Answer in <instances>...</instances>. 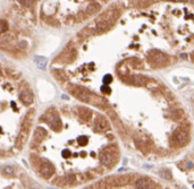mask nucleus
<instances>
[{
    "label": "nucleus",
    "mask_w": 194,
    "mask_h": 189,
    "mask_svg": "<svg viewBox=\"0 0 194 189\" xmlns=\"http://www.w3.org/2000/svg\"><path fill=\"white\" fill-rule=\"evenodd\" d=\"M100 161L106 167L113 165L117 161V152L114 150H106L100 154Z\"/></svg>",
    "instance_id": "1"
},
{
    "label": "nucleus",
    "mask_w": 194,
    "mask_h": 189,
    "mask_svg": "<svg viewBox=\"0 0 194 189\" xmlns=\"http://www.w3.org/2000/svg\"><path fill=\"white\" fill-rule=\"evenodd\" d=\"M39 171L44 178H49V177H51V175L55 173V168H53V165L51 164L48 160H46V159H40Z\"/></svg>",
    "instance_id": "2"
},
{
    "label": "nucleus",
    "mask_w": 194,
    "mask_h": 189,
    "mask_svg": "<svg viewBox=\"0 0 194 189\" xmlns=\"http://www.w3.org/2000/svg\"><path fill=\"white\" fill-rule=\"evenodd\" d=\"M174 139L176 140L178 145H184L186 144L190 139V136H188V131L184 129H177L175 133H174Z\"/></svg>",
    "instance_id": "3"
},
{
    "label": "nucleus",
    "mask_w": 194,
    "mask_h": 189,
    "mask_svg": "<svg viewBox=\"0 0 194 189\" xmlns=\"http://www.w3.org/2000/svg\"><path fill=\"white\" fill-rule=\"evenodd\" d=\"M136 189H155V185L151 180L147 178H141L136 181Z\"/></svg>",
    "instance_id": "4"
},
{
    "label": "nucleus",
    "mask_w": 194,
    "mask_h": 189,
    "mask_svg": "<svg viewBox=\"0 0 194 189\" xmlns=\"http://www.w3.org/2000/svg\"><path fill=\"white\" fill-rule=\"evenodd\" d=\"M19 98H21L22 102L26 105L31 104L32 102H33V94H32V92L30 91L28 88H25V90H23V91L21 92Z\"/></svg>",
    "instance_id": "5"
},
{
    "label": "nucleus",
    "mask_w": 194,
    "mask_h": 189,
    "mask_svg": "<svg viewBox=\"0 0 194 189\" xmlns=\"http://www.w3.org/2000/svg\"><path fill=\"white\" fill-rule=\"evenodd\" d=\"M74 93H75V94H74L75 96H76L77 99H80V100H82V101L90 102V100H91V95L89 94V93L85 91V90H83V88L77 87L74 91Z\"/></svg>",
    "instance_id": "6"
},
{
    "label": "nucleus",
    "mask_w": 194,
    "mask_h": 189,
    "mask_svg": "<svg viewBox=\"0 0 194 189\" xmlns=\"http://www.w3.org/2000/svg\"><path fill=\"white\" fill-rule=\"evenodd\" d=\"M34 61H35V63L38 65V67L39 68H41V69H44L47 66V58H44V57H39L36 56L34 57Z\"/></svg>",
    "instance_id": "7"
},
{
    "label": "nucleus",
    "mask_w": 194,
    "mask_h": 189,
    "mask_svg": "<svg viewBox=\"0 0 194 189\" xmlns=\"http://www.w3.org/2000/svg\"><path fill=\"white\" fill-rule=\"evenodd\" d=\"M1 172L7 177H11V175H15V168L13 165H6V167L1 168Z\"/></svg>",
    "instance_id": "8"
},
{
    "label": "nucleus",
    "mask_w": 194,
    "mask_h": 189,
    "mask_svg": "<svg viewBox=\"0 0 194 189\" xmlns=\"http://www.w3.org/2000/svg\"><path fill=\"white\" fill-rule=\"evenodd\" d=\"M100 9L99 5L98 4H90L86 8V11H88L89 14H92V13H95V11H98Z\"/></svg>",
    "instance_id": "9"
},
{
    "label": "nucleus",
    "mask_w": 194,
    "mask_h": 189,
    "mask_svg": "<svg viewBox=\"0 0 194 189\" xmlns=\"http://www.w3.org/2000/svg\"><path fill=\"white\" fill-rule=\"evenodd\" d=\"M46 131L43 129H36L35 134H34V138L35 139H42L43 137H46Z\"/></svg>",
    "instance_id": "10"
},
{
    "label": "nucleus",
    "mask_w": 194,
    "mask_h": 189,
    "mask_svg": "<svg viewBox=\"0 0 194 189\" xmlns=\"http://www.w3.org/2000/svg\"><path fill=\"white\" fill-rule=\"evenodd\" d=\"M8 30V24L5 21H0V33H4Z\"/></svg>",
    "instance_id": "11"
},
{
    "label": "nucleus",
    "mask_w": 194,
    "mask_h": 189,
    "mask_svg": "<svg viewBox=\"0 0 194 189\" xmlns=\"http://www.w3.org/2000/svg\"><path fill=\"white\" fill-rule=\"evenodd\" d=\"M97 125L99 126L100 129H103V128H107V127H108V125H107V123H106V120H103V119L98 120V121H97Z\"/></svg>",
    "instance_id": "12"
},
{
    "label": "nucleus",
    "mask_w": 194,
    "mask_h": 189,
    "mask_svg": "<svg viewBox=\"0 0 194 189\" xmlns=\"http://www.w3.org/2000/svg\"><path fill=\"white\" fill-rule=\"evenodd\" d=\"M19 2H21L23 6H25V7H31L32 5L34 4L33 0H19Z\"/></svg>",
    "instance_id": "13"
},
{
    "label": "nucleus",
    "mask_w": 194,
    "mask_h": 189,
    "mask_svg": "<svg viewBox=\"0 0 194 189\" xmlns=\"http://www.w3.org/2000/svg\"><path fill=\"white\" fill-rule=\"evenodd\" d=\"M160 175H161V177L165 179H170L171 177H170V173L169 172H167V170H161L160 171Z\"/></svg>",
    "instance_id": "14"
},
{
    "label": "nucleus",
    "mask_w": 194,
    "mask_h": 189,
    "mask_svg": "<svg viewBox=\"0 0 194 189\" xmlns=\"http://www.w3.org/2000/svg\"><path fill=\"white\" fill-rule=\"evenodd\" d=\"M111 81V77H110L109 75H107L106 77H105V79H103V83H105V84H108V83H109V82Z\"/></svg>",
    "instance_id": "15"
},
{
    "label": "nucleus",
    "mask_w": 194,
    "mask_h": 189,
    "mask_svg": "<svg viewBox=\"0 0 194 189\" xmlns=\"http://www.w3.org/2000/svg\"><path fill=\"white\" fill-rule=\"evenodd\" d=\"M102 92H106V93H109V92H110L109 87H108L107 85H105V86H103V87H102Z\"/></svg>",
    "instance_id": "16"
},
{
    "label": "nucleus",
    "mask_w": 194,
    "mask_h": 189,
    "mask_svg": "<svg viewBox=\"0 0 194 189\" xmlns=\"http://www.w3.org/2000/svg\"><path fill=\"white\" fill-rule=\"evenodd\" d=\"M170 1H185V0H170Z\"/></svg>",
    "instance_id": "17"
}]
</instances>
